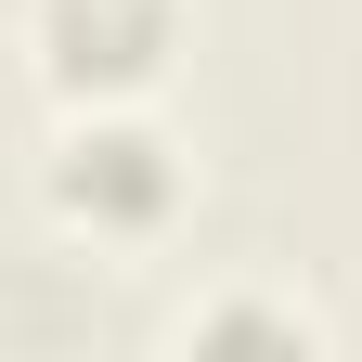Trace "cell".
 <instances>
[{
	"label": "cell",
	"mask_w": 362,
	"mask_h": 362,
	"mask_svg": "<svg viewBox=\"0 0 362 362\" xmlns=\"http://www.w3.org/2000/svg\"><path fill=\"white\" fill-rule=\"evenodd\" d=\"M233 337H285L298 349L310 324H298V310H207V324H194V349H233Z\"/></svg>",
	"instance_id": "3"
},
{
	"label": "cell",
	"mask_w": 362,
	"mask_h": 362,
	"mask_svg": "<svg viewBox=\"0 0 362 362\" xmlns=\"http://www.w3.org/2000/svg\"><path fill=\"white\" fill-rule=\"evenodd\" d=\"M181 13L168 0H52V78L65 90H143L168 65Z\"/></svg>",
	"instance_id": "2"
},
{
	"label": "cell",
	"mask_w": 362,
	"mask_h": 362,
	"mask_svg": "<svg viewBox=\"0 0 362 362\" xmlns=\"http://www.w3.org/2000/svg\"><path fill=\"white\" fill-rule=\"evenodd\" d=\"M52 207L78 220V233H156V220L181 207V156L156 143V129L104 117V129H78V143H65V168H52Z\"/></svg>",
	"instance_id": "1"
}]
</instances>
